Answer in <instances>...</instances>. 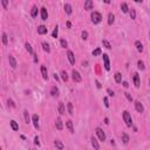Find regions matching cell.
Instances as JSON below:
<instances>
[{"label": "cell", "mask_w": 150, "mask_h": 150, "mask_svg": "<svg viewBox=\"0 0 150 150\" xmlns=\"http://www.w3.org/2000/svg\"><path fill=\"white\" fill-rule=\"evenodd\" d=\"M58 110H59V113H60L61 115H65V114H66V107H65V104H63L62 102L59 103V105H58Z\"/></svg>", "instance_id": "15"}, {"label": "cell", "mask_w": 150, "mask_h": 150, "mask_svg": "<svg viewBox=\"0 0 150 150\" xmlns=\"http://www.w3.org/2000/svg\"><path fill=\"white\" fill-rule=\"evenodd\" d=\"M38 33H39L40 35L46 34V33H47V27H46V26H43V25H40L39 27H38Z\"/></svg>", "instance_id": "12"}, {"label": "cell", "mask_w": 150, "mask_h": 150, "mask_svg": "<svg viewBox=\"0 0 150 150\" xmlns=\"http://www.w3.org/2000/svg\"><path fill=\"white\" fill-rule=\"evenodd\" d=\"M41 75L43 77V80H48V73H47L46 66H41Z\"/></svg>", "instance_id": "13"}, {"label": "cell", "mask_w": 150, "mask_h": 150, "mask_svg": "<svg viewBox=\"0 0 150 150\" xmlns=\"http://www.w3.org/2000/svg\"><path fill=\"white\" fill-rule=\"evenodd\" d=\"M107 91H108V94H109L110 96H114V91H111V90H110V89H108Z\"/></svg>", "instance_id": "46"}, {"label": "cell", "mask_w": 150, "mask_h": 150, "mask_svg": "<svg viewBox=\"0 0 150 150\" xmlns=\"http://www.w3.org/2000/svg\"><path fill=\"white\" fill-rule=\"evenodd\" d=\"M61 79H62L65 82L68 80V74L66 73V70H62V72H61Z\"/></svg>", "instance_id": "34"}, {"label": "cell", "mask_w": 150, "mask_h": 150, "mask_svg": "<svg viewBox=\"0 0 150 150\" xmlns=\"http://www.w3.org/2000/svg\"><path fill=\"white\" fill-rule=\"evenodd\" d=\"M67 27H68V28L72 27V23H70V21H67Z\"/></svg>", "instance_id": "48"}, {"label": "cell", "mask_w": 150, "mask_h": 150, "mask_svg": "<svg viewBox=\"0 0 150 150\" xmlns=\"http://www.w3.org/2000/svg\"><path fill=\"white\" fill-rule=\"evenodd\" d=\"M2 43H4V45H7V43H8V39H7V34H6V33H2Z\"/></svg>", "instance_id": "36"}, {"label": "cell", "mask_w": 150, "mask_h": 150, "mask_svg": "<svg viewBox=\"0 0 150 150\" xmlns=\"http://www.w3.org/2000/svg\"><path fill=\"white\" fill-rule=\"evenodd\" d=\"M72 79L74 80V82H77V83L82 81V77H81V75H80V73L75 69L72 72Z\"/></svg>", "instance_id": "3"}, {"label": "cell", "mask_w": 150, "mask_h": 150, "mask_svg": "<svg viewBox=\"0 0 150 150\" xmlns=\"http://www.w3.org/2000/svg\"><path fill=\"white\" fill-rule=\"evenodd\" d=\"M137 67H138V69H141V70H144V63H143V61H141V60H138L137 61Z\"/></svg>", "instance_id": "35"}, {"label": "cell", "mask_w": 150, "mask_h": 150, "mask_svg": "<svg viewBox=\"0 0 150 150\" xmlns=\"http://www.w3.org/2000/svg\"><path fill=\"white\" fill-rule=\"evenodd\" d=\"M32 121H33V124H34V128L35 129H39V116H38L36 114L33 115Z\"/></svg>", "instance_id": "10"}, {"label": "cell", "mask_w": 150, "mask_h": 150, "mask_svg": "<svg viewBox=\"0 0 150 150\" xmlns=\"http://www.w3.org/2000/svg\"><path fill=\"white\" fill-rule=\"evenodd\" d=\"M34 142H35V144H36V145H40V142H39V138H38V136L34 138Z\"/></svg>", "instance_id": "44"}, {"label": "cell", "mask_w": 150, "mask_h": 150, "mask_svg": "<svg viewBox=\"0 0 150 150\" xmlns=\"http://www.w3.org/2000/svg\"><path fill=\"white\" fill-rule=\"evenodd\" d=\"M9 124H11V128L13 129L14 131H16V130H19V124L16 123L15 121H13V120H12L11 122H9Z\"/></svg>", "instance_id": "21"}, {"label": "cell", "mask_w": 150, "mask_h": 150, "mask_svg": "<svg viewBox=\"0 0 150 150\" xmlns=\"http://www.w3.org/2000/svg\"><path fill=\"white\" fill-rule=\"evenodd\" d=\"M51 94H52V96H59V89L56 88V86H53L51 88Z\"/></svg>", "instance_id": "20"}, {"label": "cell", "mask_w": 150, "mask_h": 150, "mask_svg": "<svg viewBox=\"0 0 150 150\" xmlns=\"http://www.w3.org/2000/svg\"><path fill=\"white\" fill-rule=\"evenodd\" d=\"M60 43H61V46H62L63 48H67L68 43H67V41H66L65 39H62V40H61V41H60Z\"/></svg>", "instance_id": "41"}, {"label": "cell", "mask_w": 150, "mask_h": 150, "mask_svg": "<svg viewBox=\"0 0 150 150\" xmlns=\"http://www.w3.org/2000/svg\"><path fill=\"white\" fill-rule=\"evenodd\" d=\"M54 144H55V147L58 148L59 150H63V144H62V142H61L60 140H56L55 142H54Z\"/></svg>", "instance_id": "23"}, {"label": "cell", "mask_w": 150, "mask_h": 150, "mask_svg": "<svg viewBox=\"0 0 150 150\" xmlns=\"http://www.w3.org/2000/svg\"><path fill=\"white\" fill-rule=\"evenodd\" d=\"M66 127H67V128L69 129V131H70V133H72V134H74V126H73V122L70 121V120H69V121H67V122H66Z\"/></svg>", "instance_id": "18"}, {"label": "cell", "mask_w": 150, "mask_h": 150, "mask_svg": "<svg viewBox=\"0 0 150 150\" xmlns=\"http://www.w3.org/2000/svg\"><path fill=\"white\" fill-rule=\"evenodd\" d=\"M8 61H9V66H11L12 68L16 67V61H15V59H14L13 55H8Z\"/></svg>", "instance_id": "14"}, {"label": "cell", "mask_w": 150, "mask_h": 150, "mask_svg": "<svg viewBox=\"0 0 150 150\" xmlns=\"http://www.w3.org/2000/svg\"><path fill=\"white\" fill-rule=\"evenodd\" d=\"M55 126H56V129H58V130H62V129H63V123H62V120H61L60 117H58V118H56Z\"/></svg>", "instance_id": "11"}, {"label": "cell", "mask_w": 150, "mask_h": 150, "mask_svg": "<svg viewBox=\"0 0 150 150\" xmlns=\"http://www.w3.org/2000/svg\"><path fill=\"white\" fill-rule=\"evenodd\" d=\"M114 21H115V15L113 13H109L108 14V25L111 26L114 23Z\"/></svg>", "instance_id": "19"}, {"label": "cell", "mask_w": 150, "mask_h": 150, "mask_svg": "<svg viewBox=\"0 0 150 150\" xmlns=\"http://www.w3.org/2000/svg\"><path fill=\"white\" fill-rule=\"evenodd\" d=\"M121 137H122V141H123L124 144H128V143H129V136L127 135L126 133H123V134H122Z\"/></svg>", "instance_id": "29"}, {"label": "cell", "mask_w": 150, "mask_h": 150, "mask_svg": "<svg viewBox=\"0 0 150 150\" xmlns=\"http://www.w3.org/2000/svg\"><path fill=\"white\" fill-rule=\"evenodd\" d=\"M135 46H136V48H137V51L140 52V53H142V52H143V45H142V42L136 41L135 42Z\"/></svg>", "instance_id": "25"}, {"label": "cell", "mask_w": 150, "mask_h": 150, "mask_svg": "<svg viewBox=\"0 0 150 150\" xmlns=\"http://www.w3.org/2000/svg\"><path fill=\"white\" fill-rule=\"evenodd\" d=\"M67 108H68V113H69V115H74V109H73V104L72 103H67Z\"/></svg>", "instance_id": "32"}, {"label": "cell", "mask_w": 150, "mask_h": 150, "mask_svg": "<svg viewBox=\"0 0 150 150\" xmlns=\"http://www.w3.org/2000/svg\"><path fill=\"white\" fill-rule=\"evenodd\" d=\"M104 122H105V124H109V120L108 118H104Z\"/></svg>", "instance_id": "51"}, {"label": "cell", "mask_w": 150, "mask_h": 150, "mask_svg": "<svg viewBox=\"0 0 150 150\" xmlns=\"http://www.w3.org/2000/svg\"><path fill=\"white\" fill-rule=\"evenodd\" d=\"M103 62H104L105 70H109L110 69V62H109V58H108L107 54H103Z\"/></svg>", "instance_id": "6"}, {"label": "cell", "mask_w": 150, "mask_h": 150, "mask_svg": "<svg viewBox=\"0 0 150 150\" xmlns=\"http://www.w3.org/2000/svg\"><path fill=\"white\" fill-rule=\"evenodd\" d=\"M41 46H42V49H43L45 52H47V53H49V52H51V48H49V45L47 43V42H42L41 43Z\"/></svg>", "instance_id": "24"}, {"label": "cell", "mask_w": 150, "mask_h": 150, "mask_svg": "<svg viewBox=\"0 0 150 150\" xmlns=\"http://www.w3.org/2000/svg\"><path fill=\"white\" fill-rule=\"evenodd\" d=\"M58 34H59V27L56 26V27L54 28L53 33H52V36H53V38H58Z\"/></svg>", "instance_id": "37"}, {"label": "cell", "mask_w": 150, "mask_h": 150, "mask_svg": "<svg viewBox=\"0 0 150 150\" xmlns=\"http://www.w3.org/2000/svg\"><path fill=\"white\" fill-rule=\"evenodd\" d=\"M54 79H55L56 81H58V80H59V76H58V75H56V74H54Z\"/></svg>", "instance_id": "50"}, {"label": "cell", "mask_w": 150, "mask_h": 150, "mask_svg": "<svg viewBox=\"0 0 150 150\" xmlns=\"http://www.w3.org/2000/svg\"><path fill=\"white\" fill-rule=\"evenodd\" d=\"M93 6H94V2L91 1V0H87V1L84 2V9H87V11L93 9Z\"/></svg>", "instance_id": "16"}, {"label": "cell", "mask_w": 150, "mask_h": 150, "mask_svg": "<svg viewBox=\"0 0 150 150\" xmlns=\"http://www.w3.org/2000/svg\"><path fill=\"white\" fill-rule=\"evenodd\" d=\"M101 54V48H96L95 51H93V55L96 56V55H100Z\"/></svg>", "instance_id": "40"}, {"label": "cell", "mask_w": 150, "mask_h": 150, "mask_svg": "<svg viewBox=\"0 0 150 150\" xmlns=\"http://www.w3.org/2000/svg\"><path fill=\"white\" fill-rule=\"evenodd\" d=\"M102 43H103V46H104L107 49H111V45L109 43L108 40H102Z\"/></svg>", "instance_id": "33"}, {"label": "cell", "mask_w": 150, "mask_h": 150, "mask_svg": "<svg viewBox=\"0 0 150 150\" xmlns=\"http://www.w3.org/2000/svg\"><path fill=\"white\" fill-rule=\"evenodd\" d=\"M30 15H32L33 18H35V16L38 15V7L36 6L32 7V9H30Z\"/></svg>", "instance_id": "28"}, {"label": "cell", "mask_w": 150, "mask_h": 150, "mask_svg": "<svg viewBox=\"0 0 150 150\" xmlns=\"http://www.w3.org/2000/svg\"><path fill=\"white\" fill-rule=\"evenodd\" d=\"M124 95H126V97L128 98V100L130 101V102H131V101H133V97H131V96H130V94H129V93H124Z\"/></svg>", "instance_id": "43"}, {"label": "cell", "mask_w": 150, "mask_h": 150, "mask_svg": "<svg viewBox=\"0 0 150 150\" xmlns=\"http://www.w3.org/2000/svg\"><path fill=\"white\" fill-rule=\"evenodd\" d=\"M23 117H25V121L26 123H29L30 122V118H29V114H28V110H23Z\"/></svg>", "instance_id": "27"}, {"label": "cell", "mask_w": 150, "mask_h": 150, "mask_svg": "<svg viewBox=\"0 0 150 150\" xmlns=\"http://www.w3.org/2000/svg\"><path fill=\"white\" fill-rule=\"evenodd\" d=\"M65 11H66V13H67L68 15H70V14H72V6H70L69 4H66L65 5Z\"/></svg>", "instance_id": "31"}, {"label": "cell", "mask_w": 150, "mask_h": 150, "mask_svg": "<svg viewBox=\"0 0 150 150\" xmlns=\"http://www.w3.org/2000/svg\"><path fill=\"white\" fill-rule=\"evenodd\" d=\"M122 116H123V121L126 122V124H127V127H129V128H130L131 126H133V120H131V115L129 114V111H123V115H122Z\"/></svg>", "instance_id": "2"}, {"label": "cell", "mask_w": 150, "mask_h": 150, "mask_svg": "<svg viewBox=\"0 0 150 150\" xmlns=\"http://www.w3.org/2000/svg\"><path fill=\"white\" fill-rule=\"evenodd\" d=\"M41 19L42 20H47L48 19V12H47V9L45 7L41 8Z\"/></svg>", "instance_id": "17"}, {"label": "cell", "mask_w": 150, "mask_h": 150, "mask_svg": "<svg viewBox=\"0 0 150 150\" xmlns=\"http://www.w3.org/2000/svg\"><path fill=\"white\" fill-rule=\"evenodd\" d=\"M149 40H150V33H149Z\"/></svg>", "instance_id": "53"}, {"label": "cell", "mask_w": 150, "mask_h": 150, "mask_svg": "<svg viewBox=\"0 0 150 150\" xmlns=\"http://www.w3.org/2000/svg\"><path fill=\"white\" fill-rule=\"evenodd\" d=\"M95 133H96V135H97V137H98L100 141H105V134L101 128H96Z\"/></svg>", "instance_id": "4"}, {"label": "cell", "mask_w": 150, "mask_h": 150, "mask_svg": "<svg viewBox=\"0 0 150 150\" xmlns=\"http://www.w3.org/2000/svg\"><path fill=\"white\" fill-rule=\"evenodd\" d=\"M67 58H68V60H69V62L72 63V65H75V56H74V53H73L72 51L67 52Z\"/></svg>", "instance_id": "9"}, {"label": "cell", "mask_w": 150, "mask_h": 150, "mask_svg": "<svg viewBox=\"0 0 150 150\" xmlns=\"http://www.w3.org/2000/svg\"><path fill=\"white\" fill-rule=\"evenodd\" d=\"M25 47H26V51H27L29 54H32V55H33V54H34V52H33L32 46H30V45L28 43V42H26V43H25Z\"/></svg>", "instance_id": "30"}, {"label": "cell", "mask_w": 150, "mask_h": 150, "mask_svg": "<svg viewBox=\"0 0 150 150\" xmlns=\"http://www.w3.org/2000/svg\"><path fill=\"white\" fill-rule=\"evenodd\" d=\"M129 86V84H128V82H123V87H126V88H127V87H128Z\"/></svg>", "instance_id": "49"}, {"label": "cell", "mask_w": 150, "mask_h": 150, "mask_svg": "<svg viewBox=\"0 0 150 150\" xmlns=\"http://www.w3.org/2000/svg\"><path fill=\"white\" fill-rule=\"evenodd\" d=\"M149 86H150V79H149Z\"/></svg>", "instance_id": "52"}, {"label": "cell", "mask_w": 150, "mask_h": 150, "mask_svg": "<svg viewBox=\"0 0 150 150\" xmlns=\"http://www.w3.org/2000/svg\"><path fill=\"white\" fill-rule=\"evenodd\" d=\"M133 80H134V84H135L136 88H140V84H141V80H140V75L137 73H135L133 76Z\"/></svg>", "instance_id": "5"}, {"label": "cell", "mask_w": 150, "mask_h": 150, "mask_svg": "<svg viewBox=\"0 0 150 150\" xmlns=\"http://www.w3.org/2000/svg\"><path fill=\"white\" fill-rule=\"evenodd\" d=\"M90 142H91V145H93L94 149H95V150H100V144H98L97 140H96L94 136H91V137H90Z\"/></svg>", "instance_id": "7"}, {"label": "cell", "mask_w": 150, "mask_h": 150, "mask_svg": "<svg viewBox=\"0 0 150 150\" xmlns=\"http://www.w3.org/2000/svg\"><path fill=\"white\" fill-rule=\"evenodd\" d=\"M103 101H104V105L107 108H109V101H108V97H104L103 98Z\"/></svg>", "instance_id": "42"}, {"label": "cell", "mask_w": 150, "mask_h": 150, "mask_svg": "<svg viewBox=\"0 0 150 150\" xmlns=\"http://www.w3.org/2000/svg\"><path fill=\"white\" fill-rule=\"evenodd\" d=\"M129 14H130V18L133 19V20L136 18V12H135V9H134V8H131L130 11H129Z\"/></svg>", "instance_id": "38"}, {"label": "cell", "mask_w": 150, "mask_h": 150, "mask_svg": "<svg viewBox=\"0 0 150 150\" xmlns=\"http://www.w3.org/2000/svg\"><path fill=\"white\" fill-rule=\"evenodd\" d=\"M135 109L137 110L138 113H143V111H144V107H143V104L140 102V101H135Z\"/></svg>", "instance_id": "8"}, {"label": "cell", "mask_w": 150, "mask_h": 150, "mask_svg": "<svg viewBox=\"0 0 150 150\" xmlns=\"http://www.w3.org/2000/svg\"><path fill=\"white\" fill-rule=\"evenodd\" d=\"M91 18V22L93 23H100L101 21H102V15H101V13H98V12H93L90 15Z\"/></svg>", "instance_id": "1"}, {"label": "cell", "mask_w": 150, "mask_h": 150, "mask_svg": "<svg viewBox=\"0 0 150 150\" xmlns=\"http://www.w3.org/2000/svg\"><path fill=\"white\" fill-rule=\"evenodd\" d=\"M1 4H2V5H4V6H5V7H6V6H7V5H8V1H6V0H2V1H1Z\"/></svg>", "instance_id": "45"}, {"label": "cell", "mask_w": 150, "mask_h": 150, "mask_svg": "<svg viewBox=\"0 0 150 150\" xmlns=\"http://www.w3.org/2000/svg\"><path fill=\"white\" fill-rule=\"evenodd\" d=\"M121 11L123 12V13H128L129 12V7H128V5H127L126 2H122L121 4Z\"/></svg>", "instance_id": "22"}, {"label": "cell", "mask_w": 150, "mask_h": 150, "mask_svg": "<svg viewBox=\"0 0 150 150\" xmlns=\"http://www.w3.org/2000/svg\"><path fill=\"white\" fill-rule=\"evenodd\" d=\"M33 56H34V62H38V55L36 54H33Z\"/></svg>", "instance_id": "47"}, {"label": "cell", "mask_w": 150, "mask_h": 150, "mask_svg": "<svg viewBox=\"0 0 150 150\" xmlns=\"http://www.w3.org/2000/svg\"><path fill=\"white\" fill-rule=\"evenodd\" d=\"M82 39L83 40H87L88 39V32H87V30H82Z\"/></svg>", "instance_id": "39"}, {"label": "cell", "mask_w": 150, "mask_h": 150, "mask_svg": "<svg viewBox=\"0 0 150 150\" xmlns=\"http://www.w3.org/2000/svg\"><path fill=\"white\" fill-rule=\"evenodd\" d=\"M115 81H116V83H121L122 82V74L121 73H116V74H115Z\"/></svg>", "instance_id": "26"}]
</instances>
